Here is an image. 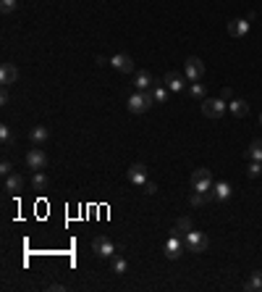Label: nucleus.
<instances>
[{"label": "nucleus", "instance_id": "f257e3e1", "mask_svg": "<svg viewBox=\"0 0 262 292\" xmlns=\"http://www.w3.org/2000/svg\"><path fill=\"white\" fill-rule=\"evenodd\" d=\"M152 106H155L152 90H139V92H134L129 97V111L131 113H144V111H150Z\"/></svg>", "mask_w": 262, "mask_h": 292}, {"label": "nucleus", "instance_id": "f03ea898", "mask_svg": "<svg viewBox=\"0 0 262 292\" xmlns=\"http://www.w3.org/2000/svg\"><path fill=\"white\" fill-rule=\"evenodd\" d=\"M189 184H192L194 192H207V190H212V171H210V169H197L192 177H189Z\"/></svg>", "mask_w": 262, "mask_h": 292}, {"label": "nucleus", "instance_id": "7ed1b4c3", "mask_svg": "<svg viewBox=\"0 0 262 292\" xmlns=\"http://www.w3.org/2000/svg\"><path fill=\"white\" fill-rule=\"evenodd\" d=\"M225 100L223 97H204L202 100V113L207 116V119H221V116L225 113Z\"/></svg>", "mask_w": 262, "mask_h": 292}, {"label": "nucleus", "instance_id": "20e7f679", "mask_svg": "<svg viewBox=\"0 0 262 292\" xmlns=\"http://www.w3.org/2000/svg\"><path fill=\"white\" fill-rule=\"evenodd\" d=\"M183 245H186L189 253H204L210 242H207V237H204L202 232H194V229H192V232L183 234Z\"/></svg>", "mask_w": 262, "mask_h": 292}, {"label": "nucleus", "instance_id": "39448f33", "mask_svg": "<svg viewBox=\"0 0 262 292\" xmlns=\"http://www.w3.org/2000/svg\"><path fill=\"white\" fill-rule=\"evenodd\" d=\"M183 247H186V245H183V237L173 232L171 237L165 240V245H162V253H165L168 261H176V258H179V255L183 253Z\"/></svg>", "mask_w": 262, "mask_h": 292}, {"label": "nucleus", "instance_id": "423d86ee", "mask_svg": "<svg viewBox=\"0 0 262 292\" xmlns=\"http://www.w3.org/2000/svg\"><path fill=\"white\" fill-rule=\"evenodd\" d=\"M183 76H186L189 82H202L204 76V64L197 55H192V58H186V64H183Z\"/></svg>", "mask_w": 262, "mask_h": 292}, {"label": "nucleus", "instance_id": "0eeeda50", "mask_svg": "<svg viewBox=\"0 0 262 292\" xmlns=\"http://www.w3.org/2000/svg\"><path fill=\"white\" fill-rule=\"evenodd\" d=\"M92 250H95V255H100V258H113V255H116V245H113V240L105 237V234L92 240Z\"/></svg>", "mask_w": 262, "mask_h": 292}, {"label": "nucleus", "instance_id": "6e6552de", "mask_svg": "<svg viewBox=\"0 0 262 292\" xmlns=\"http://www.w3.org/2000/svg\"><path fill=\"white\" fill-rule=\"evenodd\" d=\"M26 166H29V169H34V171H42V169L47 166V156H45L40 148H32L29 153H26Z\"/></svg>", "mask_w": 262, "mask_h": 292}, {"label": "nucleus", "instance_id": "1a4fd4ad", "mask_svg": "<svg viewBox=\"0 0 262 292\" xmlns=\"http://www.w3.org/2000/svg\"><path fill=\"white\" fill-rule=\"evenodd\" d=\"M147 179H150V174H147V166H144V163H134V166H129V182H131V184L144 187Z\"/></svg>", "mask_w": 262, "mask_h": 292}, {"label": "nucleus", "instance_id": "9d476101", "mask_svg": "<svg viewBox=\"0 0 262 292\" xmlns=\"http://www.w3.org/2000/svg\"><path fill=\"white\" fill-rule=\"evenodd\" d=\"M110 66L118 68V71H123V74H131L134 71V58H131V55H126V53H118V55H113V58H110Z\"/></svg>", "mask_w": 262, "mask_h": 292}, {"label": "nucleus", "instance_id": "9b49d317", "mask_svg": "<svg viewBox=\"0 0 262 292\" xmlns=\"http://www.w3.org/2000/svg\"><path fill=\"white\" fill-rule=\"evenodd\" d=\"M16 79H19V68L13 64H3V66H0V82H3V87L16 85Z\"/></svg>", "mask_w": 262, "mask_h": 292}, {"label": "nucleus", "instance_id": "f8f14e48", "mask_svg": "<svg viewBox=\"0 0 262 292\" xmlns=\"http://www.w3.org/2000/svg\"><path fill=\"white\" fill-rule=\"evenodd\" d=\"M246 32H249V22H246V19H233V22H228L231 37H246Z\"/></svg>", "mask_w": 262, "mask_h": 292}, {"label": "nucleus", "instance_id": "ddd939ff", "mask_svg": "<svg viewBox=\"0 0 262 292\" xmlns=\"http://www.w3.org/2000/svg\"><path fill=\"white\" fill-rule=\"evenodd\" d=\"M162 85L171 90V92H181V90H183V76L179 71H168L165 79H162Z\"/></svg>", "mask_w": 262, "mask_h": 292}, {"label": "nucleus", "instance_id": "4468645a", "mask_svg": "<svg viewBox=\"0 0 262 292\" xmlns=\"http://www.w3.org/2000/svg\"><path fill=\"white\" fill-rule=\"evenodd\" d=\"M134 85H137L139 90H152L155 85H158V79H155L150 71H144V68H141V71H137V82H134Z\"/></svg>", "mask_w": 262, "mask_h": 292}, {"label": "nucleus", "instance_id": "2eb2a0df", "mask_svg": "<svg viewBox=\"0 0 262 292\" xmlns=\"http://www.w3.org/2000/svg\"><path fill=\"white\" fill-rule=\"evenodd\" d=\"M244 290L246 292H260L262 290V271H252L249 279L244 282Z\"/></svg>", "mask_w": 262, "mask_h": 292}, {"label": "nucleus", "instance_id": "dca6fc26", "mask_svg": "<svg viewBox=\"0 0 262 292\" xmlns=\"http://www.w3.org/2000/svg\"><path fill=\"white\" fill-rule=\"evenodd\" d=\"M21 187H24V177H21V174H8V177H5V190L11 195L19 192Z\"/></svg>", "mask_w": 262, "mask_h": 292}, {"label": "nucleus", "instance_id": "f3484780", "mask_svg": "<svg viewBox=\"0 0 262 292\" xmlns=\"http://www.w3.org/2000/svg\"><path fill=\"white\" fill-rule=\"evenodd\" d=\"M244 158H249V161H260V163H262V140H254L249 148L244 150Z\"/></svg>", "mask_w": 262, "mask_h": 292}, {"label": "nucleus", "instance_id": "a211bd4d", "mask_svg": "<svg viewBox=\"0 0 262 292\" xmlns=\"http://www.w3.org/2000/svg\"><path fill=\"white\" fill-rule=\"evenodd\" d=\"M228 108H231V113L236 116V119H244V116L249 113V106H246V100H231Z\"/></svg>", "mask_w": 262, "mask_h": 292}, {"label": "nucleus", "instance_id": "6ab92c4d", "mask_svg": "<svg viewBox=\"0 0 262 292\" xmlns=\"http://www.w3.org/2000/svg\"><path fill=\"white\" fill-rule=\"evenodd\" d=\"M212 195H215V200H228V198H231V184H228V182L212 184Z\"/></svg>", "mask_w": 262, "mask_h": 292}, {"label": "nucleus", "instance_id": "aec40b11", "mask_svg": "<svg viewBox=\"0 0 262 292\" xmlns=\"http://www.w3.org/2000/svg\"><path fill=\"white\" fill-rule=\"evenodd\" d=\"M29 137H32L34 145H45L47 137H50V132H47V127H34V129L29 132Z\"/></svg>", "mask_w": 262, "mask_h": 292}, {"label": "nucleus", "instance_id": "412c9836", "mask_svg": "<svg viewBox=\"0 0 262 292\" xmlns=\"http://www.w3.org/2000/svg\"><path fill=\"white\" fill-rule=\"evenodd\" d=\"M110 269H113V274H126V271H129V263H126V258L123 255H113L110 258Z\"/></svg>", "mask_w": 262, "mask_h": 292}, {"label": "nucleus", "instance_id": "4be33fe9", "mask_svg": "<svg viewBox=\"0 0 262 292\" xmlns=\"http://www.w3.org/2000/svg\"><path fill=\"white\" fill-rule=\"evenodd\" d=\"M192 229H194V224H192V219H189V216L176 219V226H173V232H176V234H181V237H183V234L192 232Z\"/></svg>", "mask_w": 262, "mask_h": 292}, {"label": "nucleus", "instance_id": "5701e85b", "mask_svg": "<svg viewBox=\"0 0 262 292\" xmlns=\"http://www.w3.org/2000/svg\"><path fill=\"white\" fill-rule=\"evenodd\" d=\"M168 92H171V90H168V87H162V82H158V85L152 87L155 103H168Z\"/></svg>", "mask_w": 262, "mask_h": 292}, {"label": "nucleus", "instance_id": "b1692460", "mask_svg": "<svg viewBox=\"0 0 262 292\" xmlns=\"http://www.w3.org/2000/svg\"><path fill=\"white\" fill-rule=\"evenodd\" d=\"M32 184H34V190H47V184H50V179H47V174H42V171H34V177H32Z\"/></svg>", "mask_w": 262, "mask_h": 292}, {"label": "nucleus", "instance_id": "393cba45", "mask_svg": "<svg viewBox=\"0 0 262 292\" xmlns=\"http://www.w3.org/2000/svg\"><path fill=\"white\" fill-rule=\"evenodd\" d=\"M0 142H3V148H11L13 145V132H11V127H0Z\"/></svg>", "mask_w": 262, "mask_h": 292}, {"label": "nucleus", "instance_id": "a878e982", "mask_svg": "<svg viewBox=\"0 0 262 292\" xmlns=\"http://www.w3.org/2000/svg\"><path fill=\"white\" fill-rule=\"evenodd\" d=\"M189 95L197 97V100H204V85H200V82H192V85H189Z\"/></svg>", "mask_w": 262, "mask_h": 292}, {"label": "nucleus", "instance_id": "bb28decb", "mask_svg": "<svg viewBox=\"0 0 262 292\" xmlns=\"http://www.w3.org/2000/svg\"><path fill=\"white\" fill-rule=\"evenodd\" d=\"M262 174V163L260 161H249V166H246V177L249 179H257Z\"/></svg>", "mask_w": 262, "mask_h": 292}, {"label": "nucleus", "instance_id": "cd10ccee", "mask_svg": "<svg viewBox=\"0 0 262 292\" xmlns=\"http://www.w3.org/2000/svg\"><path fill=\"white\" fill-rule=\"evenodd\" d=\"M204 203H207V195H204V192H194L192 198H189V205H192V208H200Z\"/></svg>", "mask_w": 262, "mask_h": 292}, {"label": "nucleus", "instance_id": "c85d7f7f", "mask_svg": "<svg viewBox=\"0 0 262 292\" xmlns=\"http://www.w3.org/2000/svg\"><path fill=\"white\" fill-rule=\"evenodd\" d=\"M0 11H3V13H13V11H16V0H0Z\"/></svg>", "mask_w": 262, "mask_h": 292}, {"label": "nucleus", "instance_id": "c756f323", "mask_svg": "<svg viewBox=\"0 0 262 292\" xmlns=\"http://www.w3.org/2000/svg\"><path fill=\"white\" fill-rule=\"evenodd\" d=\"M141 190H144V195H155V192H158V184H155V182H150V179H147V182H144V187H141Z\"/></svg>", "mask_w": 262, "mask_h": 292}, {"label": "nucleus", "instance_id": "7c9ffc66", "mask_svg": "<svg viewBox=\"0 0 262 292\" xmlns=\"http://www.w3.org/2000/svg\"><path fill=\"white\" fill-rule=\"evenodd\" d=\"M0 174H3V177L13 174V163H11V161H3V163H0Z\"/></svg>", "mask_w": 262, "mask_h": 292}, {"label": "nucleus", "instance_id": "2f4dec72", "mask_svg": "<svg viewBox=\"0 0 262 292\" xmlns=\"http://www.w3.org/2000/svg\"><path fill=\"white\" fill-rule=\"evenodd\" d=\"M221 97H223V100H233V90H231V87H223Z\"/></svg>", "mask_w": 262, "mask_h": 292}, {"label": "nucleus", "instance_id": "473e14b6", "mask_svg": "<svg viewBox=\"0 0 262 292\" xmlns=\"http://www.w3.org/2000/svg\"><path fill=\"white\" fill-rule=\"evenodd\" d=\"M47 290H53V292H63V290H66V287H63V284H60V282H53V284H47Z\"/></svg>", "mask_w": 262, "mask_h": 292}, {"label": "nucleus", "instance_id": "72a5a7b5", "mask_svg": "<svg viewBox=\"0 0 262 292\" xmlns=\"http://www.w3.org/2000/svg\"><path fill=\"white\" fill-rule=\"evenodd\" d=\"M0 103H3V106L8 103V87H3V92H0Z\"/></svg>", "mask_w": 262, "mask_h": 292}, {"label": "nucleus", "instance_id": "f704fd0d", "mask_svg": "<svg viewBox=\"0 0 262 292\" xmlns=\"http://www.w3.org/2000/svg\"><path fill=\"white\" fill-rule=\"evenodd\" d=\"M110 58H105V55H97V66H108Z\"/></svg>", "mask_w": 262, "mask_h": 292}, {"label": "nucleus", "instance_id": "c9c22d12", "mask_svg": "<svg viewBox=\"0 0 262 292\" xmlns=\"http://www.w3.org/2000/svg\"><path fill=\"white\" fill-rule=\"evenodd\" d=\"M260 124H262V113H260Z\"/></svg>", "mask_w": 262, "mask_h": 292}]
</instances>
